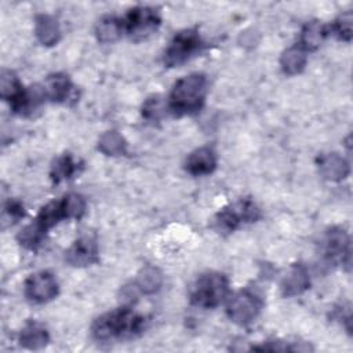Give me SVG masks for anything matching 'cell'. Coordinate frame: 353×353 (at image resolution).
I'll list each match as a JSON object with an SVG mask.
<instances>
[{
	"label": "cell",
	"instance_id": "obj_20",
	"mask_svg": "<svg viewBox=\"0 0 353 353\" xmlns=\"http://www.w3.org/2000/svg\"><path fill=\"white\" fill-rule=\"evenodd\" d=\"M306 51L298 44L287 48L280 57V66L285 74L294 76L301 73L306 66Z\"/></svg>",
	"mask_w": 353,
	"mask_h": 353
},
{
	"label": "cell",
	"instance_id": "obj_12",
	"mask_svg": "<svg viewBox=\"0 0 353 353\" xmlns=\"http://www.w3.org/2000/svg\"><path fill=\"white\" fill-rule=\"evenodd\" d=\"M317 167H319L320 175L324 179L332 181V182H339L345 179L350 171V167L346 159L335 152L320 154L317 157Z\"/></svg>",
	"mask_w": 353,
	"mask_h": 353
},
{
	"label": "cell",
	"instance_id": "obj_4",
	"mask_svg": "<svg viewBox=\"0 0 353 353\" xmlns=\"http://www.w3.org/2000/svg\"><path fill=\"white\" fill-rule=\"evenodd\" d=\"M259 216L261 211L256 204L250 199H244L222 208L215 215L214 226L219 233H232L240 225L255 222Z\"/></svg>",
	"mask_w": 353,
	"mask_h": 353
},
{
	"label": "cell",
	"instance_id": "obj_7",
	"mask_svg": "<svg viewBox=\"0 0 353 353\" xmlns=\"http://www.w3.org/2000/svg\"><path fill=\"white\" fill-rule=\"evenodd\" d=\"M121 21L124 33L134 39H143L159 28L161 18L156 8L148 6H137L128 10Z\"/></svg>",
	"mask_w": 353,
	"mask_h": 353
},
{
	"label": "cell",
	"instance_id": "obj_22",
	"mask_svg": "<svg viewBox=\"0 0 353 353\" xmlns=\"http://www.w3.org/2000/svg\"><path fill=\"white\" fill-rule=\"evenodd\" d=\"M98 150L106 156H124L127 154V141L117 131H106L99 137Z\"/></svg>",
	"mask_w": 353,
	"mask_h": 353
},
{
	"label": "cell",
	"instance_id": "obj_27",
	"mask_svg": "<svg viewBox=\"0 0 353 353\" xmlns=\"http://www.w3.org/2000/svg\"><path fill=\"white\" fill-rule=\"evenodd\" d=\"M168 110L167 102H164L163 97L152 95L142 105V116L148 121H159L165 112Z\"/></svg>",
	"mask_w": 353,
	"mask_h": 353
},
{
	"label": "cell",
	"instance_id": "obj_2",
	"mask_svg": "<svg viewBox=\"0 0 353 353\" xmlns=\"http://www.w3.org/2000/svg\"><path fill=\"white\" fill-rule=\"evenodd\" d=\"M207 95V77L203 73H190L181 77L168 97V110L175 116L194 114L201 110Z\"/></svg>",
	"mask_w": 353,
	"mask_h": 353
},
{
	"label": "cell",
	"instance_id": "obj_14",
	"mask_svg": "<svg viewBox=\"0 0 353 353\" xmlns=\"http://www.w3.org/2000/svg\"><path fill=\"white\" fill-rule=\"evenodd\" d=\"M215 168H216V154L211 148H207V146L193 150L185 161V170L193 176L208 175Z\"/></svg>",
	"mask_w": 353,
	"mask_h": 353
},
{
	"label": "cell",
	"instance_id": "obj_15",
	"mask_svg": "<svg viewBox=\"0 0 353 353\" xmlns=\"http://www.w3.org/2000/svg\"><path fill=\"white\" fill-rule=\"evenodd\" d=\"M18 342L25 349L39 350V349H43L48 345L50 334L41 323L30 320L21 330L19 336H18Z\"/></svg>",
	"mask_w": 353,
	"mask_h": 353
},
{
	"label": "cell",
	"instance_id": "obj_9",
	"mask_svg": "<svg viewBox=\"0 0 353 353\" xmlns=\"http://www.w3.org/2000/svg\"><path fill=\"white\" fill-rule=\"evenodd\" d=\"M321 254L328 263H349L350 240L347 233L341 228L330 229L321 241Z\"/></svg>",
	"mask_w": 353,
	"mask_h": 353
},
{
	"label": "cell",
	"instance_id": "obj_1",
	"mask_svg": "<svg viewBox=\"0 0 353 353\" xmlns=\"http://www.w3.org/2000/svg\"><path fill=\"white\" fill-rule=\"evenodd\" d=\"M145 327V317L128 306L108 312L94 320L91 334L97 341L130 338L139 334Z\"/></svg>",
	"mask_w": 353,
	"mask_h": 353
},
{
	"label": "cell",
	"instance_id": "obj_17",
	"mask_svg": "<svg viewBox=\"0 0 353 353\" xmlns=\"http://www.w3.org/2000/svg\"><path fill=\"white\" fill-rule=\"evenodd\" d=\"M34 34L43 46L57 44L61 37L58 21L48 14H39L34 19Z\"/></svg>",
	"mask_w": 353,
	"mask_h": 353
},
{
	"label": "cell",
	"instance_id": "obj_8",
	"mask_svg": "<svg viewBox=\"0 0 353 353\" xmlns=\"http://www.w3.org/2000/svg\"><path fill=\"white\" fill-rule=\"evenodd\" d=\"M58 281L50 272H37L30 274L23 284V294L32 303H47L58 295Z\"/></svg>",
	"mask_w": 353,
	"mask_h": 353
},
{
	"label": "cell",
	"instance_id": "obj_13",
	"mask_svg": "<svg viewBox=\"0 0 353 353\" xmlns=\"http://www.w3.org/2000/svg\"><path fill=\"white\" fill-rule=\"evenodd\" d=\"M309 285H310V277H309L307 269L301 263H295L290 268V270L281 279L280 291L283 296L291 298V296L303 294L309 288Z\"/></svg>",
	"mask_w": 353,
	"mask_h": 353
},
{
	"label": "cell",
	"instance_id": "obj_26",
	"mask_svg": "<svg viewBox=\"0 0 353 353\" xmlns=\"http://www.w3.org/2000/svg\"><path fill=\"white\" fill-rule=\"evenodd\" d=\"M66 219H80L85 212V200L79 193H68L61 199Z\"/></svg>",
	"mask_w": 353,
	"mask_h": 353
},
{
	"label": "cell",
	"instance_id": "obj_16",
	"mask_svg": "<svg viewBox=\"0 0 353 353\" xmlns=\"http://www.w3.org/2000/svg\"><path fill=\"white\" fill-rule=\"evenodd\" d=\"M25 87L19 81L18 76L8 69H3L0 74V95L1 98L10 103L11 110L17 108V105L21 102L23 94H25Z\"/></svg>",
	"mask_w": 353,
	"mask_h": 353
},
{
	"label": "cell",
	"instance_id": "obj_18",
	"mask_svg": "<svg viewBox=\"0 0 353 353\" xmlns=\"http://www.w3.org/2000/svg\"><path fill=\"white\" fill-rule=\"evenodd\" d=\"M328 33L330 30L325 25L319 21H310L301 30L299 47L305 51H314L323 44Z\"/></svg>",
	"mask_w": 353,
	"mask_h": 353
},
{
	"label": "cell",
	"instance_id": "obj_21",
	"mask_svg": "<svg viewBox=\"0 0 353 353\" xmlns=\"http://www.w3.org/2000/svg\"><path fill=\"white\" fill-rule=\"evenodd\" d=\"M163 284V273L156 266H145L139 270L135 280V288L143 294H154Z\"/></svg>",
	"mask_w": 353,
	"mask_h": 353
},
{
	"label": "cell",
	"instance_id": "obj_25",
	"mask_svg": "<svg viewBox=\"0 0 353 353\" xmlns=\"http://www.w3.org/2000/svg\"><path fill=\"white\" fill-rule=\"evenodd\" d=\"M47 232L33 219L32 223L26 225L17 236V240L18 243L25 247L26 250H37L39 245L41 244V241L44 240Z\"/></svg>",
	"mask_w": 353,
	"mask_h": 353
},
{
	"label": "cell",
	"instance_id": "obj_11",
	"mask_svg": "<svg viewBox=\"0 0 353 353\" xmlns=\"http://www.w3.org/2000/svg\"><path fill=\"white\" fill-rule=\"evenodd\" d=\"M44 92L47 99L58 103H66L70 99L76 101V88L73 83L70 81L69 76L65 73H52L50 74L44 84H43Z\"/></svg>",
	"mask_w": 353,
	"mask_h": 353
},
{
	"label": "cell",
	"instance_id": "obj_29",
	"mask_svg": "<svg viewBox=\"0 0 353 353\" xmlns=\"http://www.w3.org/2000/svg\"><path fill=\"white\" fill-rule=\"evenodd\" d=\"M23 215H25V210H23V205L19 201L8 200L4 204V208H3V222L8 221V223L12 225L17 221H19Z\"/></svg>",
	"mask_w": 353,
	"mask_h": 353
},
{
	"label": "cell",
	"instance_id": "obj_28",
	"mask_svg": "<svg viewBox=\"0 0 353 353\" xmlns=\"http://www.w3.org/2000/svg\"><path fill=\"white\" fill-rule=\"evenodd\" d=\"M352 22H353L352 12L346 11L335 19V22L331 26V30L339 40L350 41L352 40Z\"/></svg>",
	"mask_w": 353,
	"mask_h": 353
},
{
	"label": "cell",
	"instance_id": "obj_19",
	"mask_svg": "<svg viewBox=\"0 0 353 353\" xmlns=\"http://www.w3.org/2000/svg\"><path fill=\"white\" fill-rule=\"evenodd\" d=\"M124 33L123 21L113 15H106L101 18L95 26V36L98 41L108 44L116 41Z\"/></svg>",
	"mask_w": 353,
	"mask_h": 353
},
{
	"label": "cell",
	"instance_id": "obj_3",
	"mask_svg": "<svg viewBox=\"0 0 353 353\" xmlns=\"http://www.w3.org/2000/svg\"><path fill=\"white\" fill-rule=\"evenodd\" d=\"M229 295V279L219 272H208L196 279L189 291L190 303L203 307L214 309L219 306Z\"/></svg>",
	"mask_w": 353,
	"mask_h": 353
},
{
	"label": "cell",
	"instance_id": "obj_23",
	"mask_svg": "<svg viewBox=\"0 0 353 353\" xmlns=\"http://www.w3.org/2000/svg\"><path fill=\"white\" fill-rule=\"evenodd\" d=\"M79 172V164L73 160L69 153H65L57 157L51 165L50 176L54 183H59L62 181H68L73 178V175Z\"/></svg>",
	"mask_w": 353,
	"mask_h": 353
},
{
	"label": "cell",
	"instance_id": "obj_5",
	"mask_svg": "<svg viewBox=\"0 0 353 353\" xmlns=\"http://www.w3.org/2000/svg\"><path fill=\"white\" fill-rule=\"evenodd\" d=\"M201 47L203 41L196 29L181 30L172 37V40L164 51V65L168 68L178 66L186 62L196 52H199Z\"/></svg>",
	"mask_w": 353,
	"mask_h": 353
},
{
	"label": "cell",
	"instance_id": "obj_10",
	"mask_svg": "<svg viewBox=\"0 0 353 353\" xmlns=\"http://www.w3.org/2000/svg\"><path fill=\"white\" fill-rule=\"evenodd\" d=\"M65 261L74 268H84L99 261L97 239L92 234H83L65 251Z\"/></svg>",
	"mask_w": 353,
	"mask_h": 353
},
{
	"label": "cell",
	"instance_id": "obj_24",
	"mask_svg": "<svg viewBox=\"0 0 353 353\" xmlns=\"http://www.w3.org/2000/svg\"><path fill=\"white\" fill-rule=\"evenodd\" d=\"M62 219H66L63 207L61 200L58 201H50L48 204H46L44 207L40 208L39 214L36 215L34 221L46 230L48 232L52 226H55L58 222H61Z\"/></svg>",
	"mask_w": 353,
	"mask_h": 353
},
{
	"label": "cell",
	"instance_id": "obj_6",
	"mask_svg": "<svg viewBox=\"0 0 353 353\" xmlns=\"http://www.w3.org/2000/svg\"><path fill=\"white\" fill-rule=\"evenodd\" d=\"M262 305V299L254 291L244 288L234 292L228 299L226 314L233 323L239 325H248L258 317Z\"/></svg>",
	"mask_w": 353,
	"mask_h": 353
}]
</instances>
